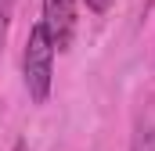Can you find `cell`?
Wrapping results in <instances>:
<instances>
[{"instance_id": "obj_1", "label": "cell", "mask_w": 155, "mask_h": 151, "mask_svg": "<svg viewBox=\"0 0 155 151\" xmlns=\"http://www.w3.org/2000/svg\"><path fill=\"white\" fill-rule=\"evenodd\" d=\"M22 79H25V90L29 97L43 104L51 97V83H54V43L47 25L36 22L25 36V50H22Z\"/></svg>"}, {"instance_id": "obj_2", "label": "cell", "mask_w": 155, "mask_h": 151, "mask_svg": "<svg viewBox=\"0 0 155 151\" xmlns=\"http://www.w3.org/2000/svg\"><path fill=\"white\" fill-rule=\"evenodd\" d=\"M43 25L54 50H69L76 40V0H43Z\"/></svg>"}, {"instance_id": "obj_3", "label": "cell", "mask_w": 155, "mask_h": 151, "mask_svg": "<svg viewBox=\"0 0 155 151\" xmlns=\"http://www.w3.org/2000/svg\"><path fill=\"white\" fill-rule=\"evenodd\" d=\"M11 11H15V0H0V50L7 43V29H11Z\"/></svg>"}, {"instance_id": "obj_4", "label": "cell", "mask_w": 155, "mask_h": 151, "mask_svg": "<svg viewBox=\"0 0 155 151\" xmlns=\"http://www.w3.org/2000/svg\"><path fill=\"white\" fill-rule=\"evenodd\" d=\"M87 7H90L94 14H105V11L112 7V0H87Z\"/></svg>"}, {"instance_id": "obj_5", "label": "cell", "mask_w": 155, "mask_h": 151, "mask_svg": "<svg viewBox=\"0 0 155 151\" xmlns=\"http://www.w3.org/2000/svg\"><path fill=\"white\" fill-rule=\"evenodd\" d=\"M11 151H25V140H15V148Z\"/></svg>"}]
</instances>
